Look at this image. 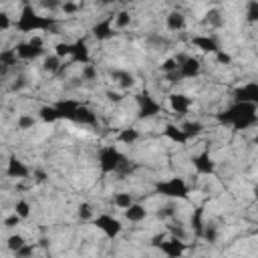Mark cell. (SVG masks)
<instances>
[{"label":"cell","instance_id":"cell-1","mask_svg":"<svg viewBox=\"0 0 258 258\" xmlns=\"http://www.w3.org/2000/svg\"><path fill=\"white\" fill-rule=\"evenodd\" d=\"M123 216H125L131 224H141V222H145V218L149 216V210H147L145 204H141V202L135 200L127 210H123Z\"/></svg>","mask_w":258,"mask_h":258},{"label":"cell","instance_id":"cell-2","mask_svg":"<svg viewBox=\"0 0 258 258\" xmlns=\"http://www.w3.org/2000/svg\"><path fill=\"white\" fill-rule=\"evenodd\" d=\"M40 71H42L44 75H48V77L58 75V73L62 71V60H60L58 56H54L52 52H46V54L42 56V60H40Z\"/></svg>","mask_w":258,"mask_h":258},{"label":"cell","instance_id":"cell-3","mask_svg":"<svg viewBox=\"0 0 258 258\" xmlns=\"http://www.w3.org/2000/svg\"><path fill=\"white\" fill-rule=\"evenodd\" d=\"M4 244H6V250H8V252L16 254L20 248H24V246L28 244V238H26L22 232H10V234L6 236V240H4Z\"/></svg>","mask_w":258,"mask_h":258},{"label":"cell","instance_id":"cell-4","mask_svg":"<svg viewBox=\"0 0 258 258\" xmlns=\"http://www.w3.org/2000/svg\"><path fill=\"white\" fill-rule=\"evenodd\" d=\"M12 212H14L22 222H26V220L30 218V214H32V206H30L28 200H16L14 206H12Z\"/></svg>","mask_w":258,"mask_h":258},{"label":"cell","instance_id":"cell-5","mask_svg":"<svg viewBox=\"0 0 258 258\" xmlns=\"http://www.w3.org/2000/svg\"><path fill=\"white\" fill-rule=\"evenodd\" d=\"M34 125H36V119L30 113H20L16 117V129H20V131H30V129H34Z\"/></svg>","mask_w":258,"mask_h":258}]
</instances>
